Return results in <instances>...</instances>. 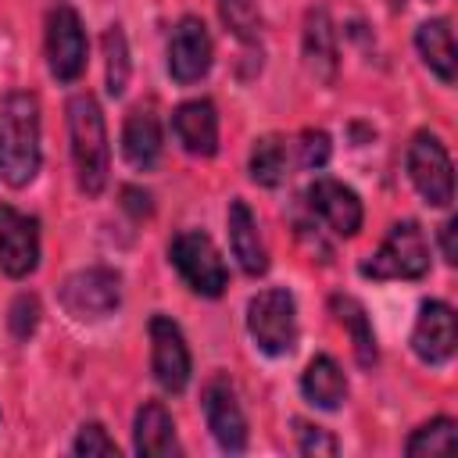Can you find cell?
<instances>
[{
	"instance_id": "cell-1",
	"label": "cell",
	"mask_w": 458,
	"mask_h": 458,
	"mask_svg": "<svg viewBox=\"0 0 458 458\" xmlns=\"http://www.w3.org/2000/svg\"><path fill=\"white\" fill-rule=\"evenodd\" d=\"M39 161V100L25 89H14L0 100V175L7 186L21 190L36 179Z\"/></svg>"
},
{
	"instance_id": "cell-2",
	"label": "cell",
	"mask_w": 458,
	"mask_h": 458,
	"mask_svg": "<svg viewBox=\"0 0 458 458\" xmlns=\"http://www.w3.org/2000/svg\"><path fill=\"white\" fill-rule=\"evenodd\" d=\"M68 140H72L75 182H79V190L86 197H97L107 186L111 147H107L104 111H100L93 93H75L68 100Z\"/></svg>"
},
{
	"instance_id": "cell-3",
	"label": "cell",
	"mask_w": 458,
	"mask_h": 458,
	"mask_svg": "<svg viewBox=\"0 0 458 458\" xmlns=\"http://www.w3.org/2000/svg\"><path fill=\"white\" fill-rule=\"evenodd\" d=\"M365 279H422L429 272V240L419 222H394L376 254L358 268Z\"/></svg>"
},
{
	"instance_id": "cell-4",
	"label": "cell",
	"mask_w": 458,
	"mask_h": 458,
	"mask_svg": "<svg viewBox=\"0 0 458 458\" xmlns=\"http://www.w3.org/2000/svg\"><path fill=\"white\" fill-rule=\"evenodd\" d=\"M247 333L268 358H283L297 347V304L286 286H268L247 301Z\"/></svg>"
},
{
	"instance_id": "cell-5",
	"label": "cell",
	"mask_w": 458,
	"mask_h": 458,
	"mask_svg": "<svg viewBox=\"0 0 458 458\" xmlns=\"http://www.w3.org/2000/svg\"><path fill=\"white\" fill-rule=\"evenodd\" d=\"M168 254H172L175 272L182 276V283H186L193 293H200V297H222V290L229 286L225 261H222V254H218V247H215V240H211L208 233H200V229H182V233L172 240Z\"/></svg>"
},
{
	"instance_id": "cell-6",
	"label": "cell",
	"mask_w": 458,
	"mask_h": 458,
	"mask_svg": "<svg viewBox=\"0 0 458 458\" xmlns=\"http://www.w3.org/2000/svg\"><path fill=\"white\" fill-rule=\"evenodd\" d=\"M61 308L75 322H100L122 304V276L107 265H89L61 283Z\"/></svg>"
},
{
	"instance_id": "cell-7",
	"label": "cell",
	"mask_w": 458,
	"mask_h": 458,
	"mask_svg": "<svg viewBox=\"0 0 458 458\" xmlns=\"http://www.w3.org/2000/svg\"><path fill=\"white\" fill-rule=\"evenodd\" d=\"M47 64L57 82H75L86 72V29L68 0H54L47 11Z\"/></svg>"
},
{
	"instance_id": "cell-8",
	"label": "cell",
	"mask_w": 458,
	"mask_h": 458,
	"mask_svg": "<svg viewBox=\"0 0 458 458\" xmlns=\"http://www.w3.org/2000/svg\"><path fill=\"white\" fill-rule=\"evenodd\" d=\"M408 179L429 208H447L454 200V168L447 147L433 132H415L408 143Z\"/></svg>"
},
{
	"instance_id": "cell-9",
	"label": "cell",
	"mask_w": 458,
	"mask_h": 458,
	"mask_svg": "<svg viewBox=\"0 0 458 458\" xmlns=\"http://www.w3.org/2000/svg\"><path fill=\"white\" fill-rule=\"evenodd\" d=\"M150 369L161 390L179 394L190 383V347L182 329L168 315L150 318Z\"/></svg>"
},
{
	"instance_id": "cell-10",
	"label": "cell",
	"mask_w": 458,
	"mask_h": 458,
	"mask_svg": "<svg viewBox=\"0 0 458 458\" xmlns=\"http://www.w3.org/2000/svg\"><path fill=\"white\" fill-rule=\"evenodd\" d=\"M200 401H204L208 429H211V437L218 440V447L229 451V454H240V451L247 447V415H243V408H240L236 386H233L225 376H215V379H208Z\"/></svg>"
},
{
	"instance_id": "cell-11",
	"label": "cell",
	"mask_w": 458,
	"mask_h": 458,
	"mask_svg": "<svg viewBox=\"0 0 458 458\" xmlns=\"http://www.w3.org/2000/svg\"><path fill=\"white\" fill-rule=\"evenodd\" d=\"M39 265V222L0 204V268L11 279L32 276Z\"/></svg>"
},
{
	"instance_id": "cell-12",
	"label": "cell",
	"mask_w": 458,
	"mask_h": 458,
	"mask_svg": "<svg viewBox=\"0 0 458 458\" xmlns=\"http://www.w3.org/2000/svg\"><path fill=\"white\" fill-rule=\"evenodd\" d=\"M211 36H208V25L193 14H186L175 29H172V39H168V72L179 86H190V82H200L211 68Z\"/></svg>"
},
{
	"instance_id": "cell-13",
	"label": "cell",
	"mask_w": 458,
	"mask_h": 458,
	"mask_svg": "<svg viewBox=\"0 0 458 458\" xmlns=\"http://www.w3.org/2000/svg\"><path fill=\"white\" fill-rule=\"evenodd\" d=\"M454 347H458V322H454L451 304L426 301L419 308V318H415V329H411L415 358L422 365H444V361H451Z\"/></svg>"
},
{
	"instance_id": "cell-14",
	"label": "cell",
	"mask_w": 458,
	"mask_h": 458,
	"mask_svg": "<svg viewBox=\"0 0 458 458\" xmlns=\"http://www.w3.org/2000/svg\"><path fill=\"white\" fill-rule=\"evenodd\" d=\"M308 208L336 233V236H354L361 229V218H365V208H361V197L340 182V179H315L308 186Z\"/></svg>"
},
{
	"instance_id": "cell-15",
	"label": "cell",
	"mask_w": 458,
	"mask_h": 458,
	"mask_svg": "<svg viewBox=\"0 0 458 458\" xmlns=\"http://www.w3.org/2000/svg\"><path fill=\"white\" fill-rule=\"evenodd\" d=\"M172 132L179 147L193 157H211L218 150V111L211 100H186L172 114Z\"/></svg>"
},
{
	"instance_id": "cell-16",
	"label": "cell",
	"mask_w": 458,
	"mask_h": 458,
	"mask_svg": "<svg viewBox=\"0 0 458 458\" xmlns=\"http://www.w3.org/2000/svg\"><path fill=\"white\" fill-rule=\"evenodd\" d=\"M225 225H229V247H233V258L240 261V268H243L247 276H261V272L268 268V250H265L258 218H254V211L247 208V200H240V197L229 200Z\"/></svg>"
},
{
	"instance_id": "cell-17",
	"label": "cell",
	"mask_w": 458,
	"mask_h": 458,
	"mask_svg": "<svg viewBox=\"0 0 458 458\" xmlns=\"http://www.w3.org/2000/svg\"><path fill=\"white\" fill-rule=\"evenodd\" d=\"M304 64L315 82L329 86L336 79V29L326 7H311L304 18Z\"/></svg>"
},
{
	"instance_id": "cell-18",
	"label": "cell",
	"mask_w": 458,
	"mask_h": 458,
	"mask_svg": "<svg viewBox=\"0 0 458 458\" xmlns=\"http://www.w3.org/2000/svg\"><path fill=\"white\" fill-rule=\"evenodd\" d=\"M132 444H136V454H143V458H165V454L179 451L175 422H172V415L161 401H143L140 404L136 422H132Z\"/></svg>"
},
{
	"instance_id": "cell-19",
	"label": "cell",
	"mask_w": 458,
	"mask_h": 458,
	"mask_svg": "<svg viewBox=\"0 0 458 458\" xmlns=\"http://www.w3.org/2000/svg\"><path fill=\"white\" fill-rule=\"evenodd\" d=\"M122 154L132 168H154L161 157V122L150 107H136L129 111L125 125H122Z\"/></svg>"
},
{
	"instance_id": "cell-20",
	"label": "cell",
	"mask_w": 458,
	"mask_h": 458,
	"mask_svg": "<svg viewBox=\"0 0 458 458\" xmlns=\"http://www.w3.org/2000/svg\"><path fill=\"white\" fill-rule=\"evenodd\" d=\"M415 47L422 64L440 79V82H454V36H451V21L447 18H429L415 29Z\"/></svg>"
},
{
	"instance_id": "cell-21",
	"label": "cell",
	"mask_w": 458,
	"mask_h": 458,
	"mask_svg": "<svg viewBox=\"0 0 458 458\" xmlns=\"http://www.w3.org/2000/svg\"><path fill=\"white\" fill-rule=\"evenodd\" d=\"M329 311L351 333V347H354L358 365L361 369H372L376 358H379V347H376V333H372V322H369V311L361 308V301H354L347 293H333L329 297Z\"/></svg>"
},
{
	"instance_id": "cell-22",
	"label": "cell",
	"mask_w": 458,
	"mask_h": 458,
	"mask_svg": "<svg viewBox=\"0 0 458 458\" xmlns=\"http://www.w3.org/2000/svg\"><path fill=\"white\" fill-rule=\"evenodd\" d=\"M301 390H304V397H308L315 408L333 411V408H340L344 397H347V376H344V369H340L329 354H315V358L308 361V369L301 372Z\"/></svg>"
},
{
	"instance_id": "cell-23",
	"label": "cell",
	"mask_w": 458,
	"mask_h": 458,
	"mask_svg": "<svg viewBox=\"0 0 458 458\" xmlns=\"http://www.w3.org/2000/svg\"><path fill=\"white\" fill-rule=\"evenodd\" d=\"M247 168H250V179H254L258 186H279V182L290 175V150H286V143H283L279 136H261V140H254Z\"/></svg>"
},
{
	"instance_id": "cell-24",
	"label": "cell",
	"mask_w": 458,
	"mask_h": 458,
	"mask_svg": "<svg viewBox=\"0 0 458 458\" xmlns=\"http://www.w3.org/2000/svg\"><path fill=\"white\" fill-rule=\"evenodd\" d=\"M454 451V419H433V422H422L408 444H404V454L419 458V454H447Z\"/></svg>"
},
{
	"instance_id": "cell-25",
	"label": "cell",
	"mask_w": 458,
	"mask_h": 458,
	"mask_svg": "<svg viewBox=\"0 0 458 458\" xmlns=\"http://www.w3.org/2000/svg\"><path fill=\"white\" fill-rule=\"evenodd\" d=\"M104 64H107V93L122 97L129 82V43L122 25H107L104 32Z\"/></svg>"
},
{
	"instance_id": "cell-26",
	"label": "cell",
	"mask_w": 458,
	"mask_h": 458,
	"mask_svg": "<svg viewBox=\"0 0 458 458\" xmlns=\"http://www.w3.org/2000/svg\"><path fill=\"white\" fill-rule=\"evenodd\" d=\"M293 429H297V451H301V454L329 458V454L340 451L336 437H333L329 429H322V426H311V422H304V419H293Z\"/></svg>"
},
{
	"instance_id": "cell-27",
	"label": "cell",
	"mask_w": 458,
	"mask_h": 458,
	"mask_svg": "<svg viewBox=\"0 0 458 458\" xmlns=\"http://www.w3.org/2000/svg\"><path fill=\"white\" fill-rule=\"evenodd\" d=\"M7 326H11V336L14 340H29L39 326V301L32 293H18L11 301V315H7Z\"/></svg>"
},
{
	"instance_id": "cell-28",
	"label": "cell",
	"mask_w": 458,
	"mask_h": 458,
	"mask_svg": "<svg viewBox=\"0 0 458 458\" xmlns=\"http://www.w3.org/2000/svg\"><path fill=\"white\" fill-rule=\"evenodd\" d=\"M72 451H75V454H86V458H97V454H100V458H107V454L118 458V444L107 437V429H104L100 422H86V426L79 429Z\"/></svg>"
},
{
	"instance_id": "cell-29",
	"label": "cell",
	"mask_w": 458,
	"mask_h": 458,
	"mask_svg": "<svg viewBox=\"0 0 458 458\" xmlns=\"http://www.w3.org/2000/svg\"><path fill=\"white\" fill-rule=\"evenodd\" d=\"M297 154H301V165L304 168H322L333 154V143L322 129H304L301 132V143H297Z\"/></svg>"
},
{
	"instance_id": "cell-30",
	"label": "cell",
	"mask_w": 458,
	"mask_h": 458,
	"mask_svg": "<svg viewBox=\"0 0 458 458\" xmlns=\"http://www.w3.org/2000/svg\"><path fill=\"white\" fill-rule=\"evenodd\" d=\"M454 229H458V222L454 218H447L444 225H440V243H444V258L454 265L458 261V250H454Z\"/></svg>"
}]
</instances>
